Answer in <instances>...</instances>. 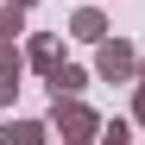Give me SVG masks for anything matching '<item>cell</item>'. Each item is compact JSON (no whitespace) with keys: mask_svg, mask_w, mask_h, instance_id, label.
I'll return each instance as SVG.
<instances>
[{"mask_svg":"<svg viewBox=\"0 0 145 145\" xmlns=\"http://www.w3.org/2000/svg\"><path fill=\"white\" fill-rule=\"evenodd\" d=\"M51 133H63V145H95L101 139V114L82 95H51Z\"/></svg>","mask_w":145,"mask_h":145,"instance_id":"cell-1","label":"cell"},{"mask_svg":"<svg viewBox=\"0 0 145 145\" xmlns=\"http://www.w3.org/2000/svg\"><path fill=\"white\" fill-rule=\"evenodd\" d=\"M95 76H101V82H133L139 76V51L126 38H101V44H95Z\"/></svg>","mask_w":145,"mask_h":145,"instance_id":"cell-2","label":"cell"},{"mask_svg":"<svg viewBox=\"0 0 145 145\" xmlns=\"http://www.w3.org/2000/svg\"><path fill=\"white\" fill-rule=\"evenodd\" d=\"M57 63H63V44H57V32H32V44H25V69H38L44 82L57 76Z\"/></svg>","mask_w":145,"mask_h":145,"instance_id":"cell-3","label":"cell"},{"mask_svg":"<svg viewBox=\"0 0 145 145\" xmlns=\"http://www.w3.org/2000/svg\"><path fill=\"white\" fill-rule=\"evenodd\" d=\"M69 38H76V44H101V38H107V13L95 7V0L76 7V13H69Z\"/></svg>","mask_w":145,"mask_h":145,"instance_id":"cell-4","label":"cell"},{"mask_svg":"<svg viewBox=\"0 0 145 145\" xmlns=\"http://www.w3.org/2000/svg\"><path fill=\"white\" fill-rule=\"evenodd\" d=\"M19 76H25V51H19V44H0V107H13Z\"/></svg>","mask_w":145,"mask_h":145,"instance_id":"cell-5","label":"cell"},{"mask_svg":"<svg viewBox=\"0 0 145 145\" xmlns=\"http://www.w3.org/2000/svg\"><path fill=\"white\" fill-rule=\"evenodd\" d=\"M0 145H51L44 120H0Z\"/></svg>","mask_w":145,"mask_h":145,"instance_id":"cell-6","label":"cell"},{"mask_svg":"<svg viewBox=\"0 0 145 145\" xmlns=\"http://www.w3.org/2000/svg\"><path fill=\"white\" fill-rule=\"evenodd\" d=\"M82 88H88V69H82V63H57L51 95H82Z\"/></svg>","mask_w":145,"mask_h":145,"instance_id":"cell-7","label":"cell"},{"mask_svg":"<svg viewBox=\"0 0 145 145\" xmlns=\"http://www.w3.org/2000/svg\"><path fill=\"white\" fill-rule=\"evenodd\" d=\"M19 32H25V7H7L0 0V44H19Z\"/></svg>","mask_w":145,"mask_h":145,"instance_id":"cell-8","label":"cell"},{"mask_svg":"<svg viewBox=\"0 0 145 145\" xmlns=\"http://www.w3.org/2000/svg\"><path fill=\"white\" fill-rule=\"evenodd\" d=\"M133 126H139V120H101V145H133Z\"/></svg>","mask_w":145,"mask_h":145,"instance_id":"cell-9","label":"cell"},{"mask_svg":"<svg viewBox=\"0 0 145 145\" xmlns=\"http://www.w3.org/2000/svg\"><path fill=\"white\" fill-rule=\"evenodd\" d=\"M133 120H139V126H145V82L133 88Z\"/></svg>","mask_w":145,"mask_h":145,"instance_id":"cell-10","label":"cell"},{"mask_svg":"<svg viewBox=\"0 0 145 145\" xmlns=\"http://www.w3.org/2000/svg\"><path fill=\"white\" fill-rule=\"evenodd\" d=\"M7 7H38V0H7Z\"/></svg>","mask_w":145,"mask_h":145,"instance_id":"cell-11","label":"cell"},{"mask_svg":"<svg viewBox=\"0 0 145 145\" xmlns=\"http://www.w3.org/2000/svg\"><path fill=\"white\" fill-rule=\"evenodd\" d=\"M133 82H145V57H139V76H133Z\"/></svg>","mask_w":145,"mask_h":145,"instance_id":"cell-12","label":"cell"}]
</instances>
